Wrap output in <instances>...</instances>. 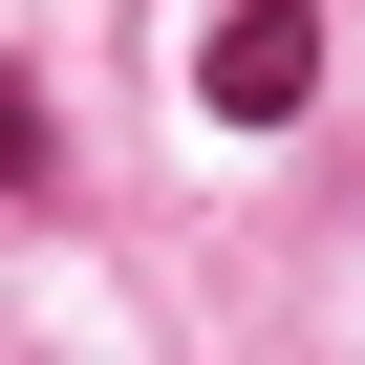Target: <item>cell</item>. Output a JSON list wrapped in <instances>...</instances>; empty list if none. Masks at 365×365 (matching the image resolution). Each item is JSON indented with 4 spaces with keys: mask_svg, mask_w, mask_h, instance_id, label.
<instances>
[{
    "mask_svg": "<svg viewBox=\"0 0 365 365\" xmlns=\"http://www.w3.org/2000/svg\"><path fill=\"white\" fill-rule=\"evenodd\" d=\"M194 108H215V129H301V108H322V0H215Z\"/></svg>",
    "mask_w": 365,
    "mask_h": 365,
    "instance_id": "1",
    "label": "cell"
},
{
    "mask_svg": "<svg viewBox=\"0 0 365 365\" xmlns=\"http://www.w3.org/2000/svg\"><path fill=\"white\" fill-rule=\"evenodd\" d=\"M43 172H65V129H43V86H22V65H0V194H43Z\"/></svg>",
    "mask_w": 365,
    "mask_h": 365,
    "instance_id": "2",
    "label": "cell"
}]
</instances>
